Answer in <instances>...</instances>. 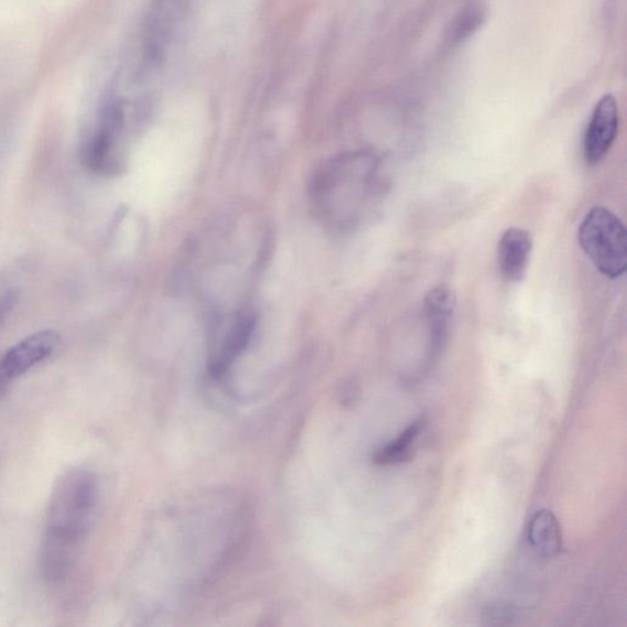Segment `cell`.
Returning a JSON list of instances; mask_svg holds the SVG:
<instances>
[{
    "label": "cell",
    "mask_w": 627,
    "mask_h": 627,
    "mask_svg": "<svg viewBox=\"0 0 627 627\" xmlns=\"http://www.w3.org/2000/svg\"><path fill=\"white\" fill-rule=\"evenodd\" d=\"M61 336L54 329H42L21 339L0 358V399L15 380L42 361L47 360L58 348Z\"/></svg>",
    "instance_id": "277c9868"
},
{
    "label": "cell",
    "mask_w": 627,
    "mask_h": 627,
    "mask_svg": "<svg viewBox=\"0 0 627 627\" xmlns=\"http://www.w3.org/2000/svg\"><path fill=\"white\" fill-rule=\"evenodd\" d=\"M425 426L424 418L414 421L388 445L379 448L374 455V462L379 466H391L401 464L412 457L418 437H420Z\"/></svg>",
    "instance_id": "30bf717a"
},
{
    "label": "cell",
    "mask_w": 627,
    "mask_h": 627,
    "mask_svg": "<svg viewBox=\"0 0 627 627\" xmlns=\"http://www.w3.org/2000/svg\"><path fill=\"white\" fill-rule=\"evenodd\" d=\"M257 318L255 315H241L238 321L228 329L221 346L208 360V371L214 379L226 376L230 367L238 358L245 354L250 344L252 335L256 333Z\"/></svg>",
    "instance_id": "8992f818"
},
{
    "label": "cell",
    "mask_w": 627,
    "mask_h": 627,
    "mask_svg": "<svg viewBox=\"0 0 627 627\" xmlns=\"http://www.w3.org/2000/svg\"><path fill=\"white\" fill-rule=\"evenodd\" d=\"M532 239L521 228H509L502 234L497 251L499 270L505 280L520 282L530 263Z\"/></svg>",
    "instance_id": "52a82bcc"
},
{
    "label": "cell",
    "mask_w": 627,
    "mask_h": 627,
    "mask_svg": "<svg viewBox=\"0 0 627 627\" xmlns=\"http://www.w3.org/2000/svg\"><path fill=\"white\" fill-rule=\"evenodd\" d=\"M456 305V295L446 284H439L429 291L425 296V307L429 324H431L433 343L435 347L446 337L451 317Z\"/></svg>",
    "instance_id": "9c48e42d"
},
{
    "label": "cell",
    "mask_w": 627,
    "mask_h": 627,
    "mask_svg": "<svg viewBox=\"0 0 627 627\" xmlns=\"http://www.w3.org/2000/svg\"><path fill=\"white\" fill-rule=\"evenodd\" d=\"M97 500V482L89 471H71L58 482L41 552L42 575L48 582H61L71 574L93 525Z\"/></svg>",
    "instance_id": "6da1fadb"
},
{
    "label": "cell",
    "mask_w": 627,
    "mask_h": 627,
    "mask_svg": "<svg viewBox=\"0 0 627 627\" xmlns=\"http://www.w3.org/2000/svg\"><path fill=\"white\" fill-rule=\"evenodd\" d=\"M123 127V113L119 106L108 105L98 120L97 127L82 149L86 167L97 174H116L122 167L117 156L120 130Z\"/></svg>",
    "instance_id": "3957f363"
},
{
    "label": "cell",
    "mask_w": 627,
    "mask_h": 627,
    "mask_svg": "<svg viewBox=\"0 0 627 627\" xmlns=\"http://www.w3.org/2000/svg\"><path fill=\"white\" fill-rule=\"evenodd\" d=\"M580 246L604 277L616 280L627 269V234L608 208L593 207L579 229Z\"/></svg>",
    "instance_id": "7a4b0ae2"
},
{
    "label": "cell",
    "mask_w": 627,
    "mask_h": 627,
    "mask_svg": "<svg viewBox=\"0 0 627 627\" xmlns=\"http://www.w3.org/2000/svg\"><path fill=\"white\" fill-rule=\"evenodd\" d=\"M486 19V9L479 2L468 4L451 26L448 40L451 43H462L475 34Z\"/></svg>",
    "instance_id": "8fae6325"
},
{
    "label": "cell",
    "mask_w": 627,
    "mask_h": 627,
    "mask_svg": "<svg viewBox=\"0 0 627 627\" xmlns=\"http://www.w3.org/2000/svg\"><path fill=\"white\" fill-rule=\"evenodd\" d=\"M618 129V104L613 95H605L594 108L585 140H583V158L590 166L598 164L608 155Z\"/></svg>",
    "instance_id": "5b68a950"
},
{
    "label": "cell",
    "mask_w": 627,
    "mask_h": 627,
    "mask_svg": "<svg viewBox=\"0 0 627 627\" xmlns=\"http://www.w3.org/2000/svg\"><path fill=\"white\" fill-rule=\"evenodd\" d=\"M527 538L536 554L544 559L558 556L563 548L560 522L549 510L538 511L531 517Z\"/></svg>",
    "instance_id": "ba28073f"
},
{
    "label": "cell",
    "mask_w": 627,
    "mask_h": 627,
    "mask_svg": "<svg viewBox=\"0 0 627 627\" xmlns=\"http://www.w3.org/2000/svg\"><path fill=\"white\" fill-rule=\"evenodd\" d=\"M18 291L12 284L0 283V328L8 322L18 303Z\"/></svg>",
    "instance_id": "7c38bea8"
}]
</instances>
